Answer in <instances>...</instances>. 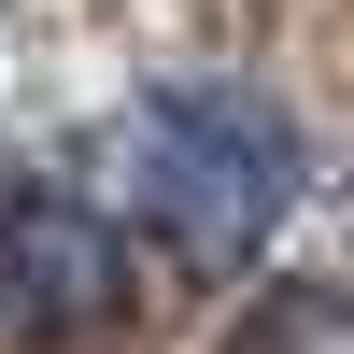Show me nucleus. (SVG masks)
I'll return each mask as SVG.
<instances>
[{
    "mask_svg": "<svg viewBox=\"0 0 354 354\" xmlns=\"http://www.w3.org/2000/svg\"><path fill=\"white\" fill-rule=\"evenodd\" d=\"M113 198L170 270H255L298 198V128L241 85H170L113 113Z\"/></svg>",
    "mask_w": 354,
    "mask_h": 354,
    "instance_id": "f257e3e1",
    "label": "nucleus"
},
{
    "mask_svg": "<svg viewBox=\"0 0 354 354\" xmlns=\"http://www.w3.org/2000/svg\"><path fill=\"white\" fill-rule=\"evenodd\" d=\"M128 298V255L85 198L0 185V340H100Z\"/></svg>",
    "mask_w": 354,
    "mask_h": 354,
    "instance_id": "f03ea898",
    "label": "nucleus"
}]
</instances>
